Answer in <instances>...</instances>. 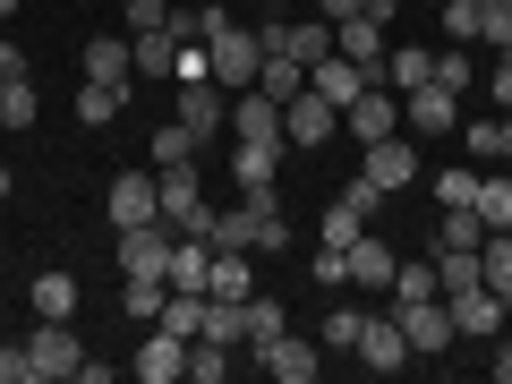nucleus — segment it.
<instances>
[{"label": "nucleus", "mask_w": 512, "mask_h": 384, "mask_svg": "<svg viewBox=\"0 0 512 384\" xmlns=\"http://www.w3.org/2000/svg\"><path fill=\"white\" fill-rule=\"evenodd\" d=\"M26 359H35V384H69L77 359H86V342H77V316H43V325L26 333Z\"/></svg>", "instance_id": "nucleus-1"}, {"label": "nucleus", "mask_w": 512, "mask_h": 384, "mask_svg": "<svg viewBox=\"0 0 512 384\" xmlns=\"http://www.w3.org/2000/svg\"><path fill=\"white\" fill-rule=\"evenodd\" d=\"M333 137H342V111H333L316 86L282 103V146H291V154H316V146H333Z\"/></svg>", "instance_id": "nucleus-2"}, {"label": "nucleus", "mask_w": 512, "mask_h": 384, "mask_svg": "<svg viewBox=\"0 0 512 384\" xmlns=\"http://www.w3.org/2000/svg\"><path fill=\"white\" fill-rule=\"evenodd\" d=\"M393 325L410 333V359H444V350L461 342V333H453V308H444V299H393Z\"/></svg>", "instance_id": "nucleus-3"}, {"label": "nucleus", "mask_w": 512, "mask_h": 384, "mask_svg": "<svg viewBox=\"0 0 512 384\" xmlns=\"http://www.w3.org/2000/svg\"><path fill=\"white\" fill-rule=\"evenodd\" d=\"M154 197H163V222H171V231H197V239H205L214 205H205V188H197V163H171V171H154Z\"/></svg>", "instance_id": "nucleus-4"}, {"label": "nucleus", "mask_w": 512, "mask_h": 384, "mask_svg": "<svg viewBox=\"0 0 512 384\" xmlns=\"http://www.w3.org/2000/svg\"><path fill=\"white\" fill-rule=\"evenodd\" d=\"M444 308H453V333H461V342H495L504 316H512V299H495L487 282H470V291H453Z\"/></svg>", "instance_id": "nucleus-5"}, {"label": "nucleus", "mask_w": 512, "mask_h": 384, "mask_svg": "<svg viewBox=\"0 0 512 384\" xmlns=\"http://www.w3.org/2000/svg\"><path fill=\"white\" fill-rule=\"evenodd\" d=\"M393 128H402V94H393V86H367L359 103L342 111V137H350V146H376V137H393Z\"/></svg>", "instance_id": "nucleus-6"}, {"label": "nucleus", "mask_w": 512, "mask_h": 384, "mask_svg": "<svg viewBox=\"0 0 512 384\" xmlns=\"http://www.w3.org/2000/svg\"><path fill=\"white\" fill-rule=\"evenodd\" d=\"M359 171L393 197V188H410L419 180V154H410V128H393V137H376V146H359Z\"/></svg>", "instance_id": "nucleus-7"}, {"label": "nucleus", "mask_w": 512, "mask_h": 384, "mask_svg": "<svg viewBox=\"0 0 512 384\" xmlns=\"http://www.w3.org/2000/svg\"><path fill=\"white\" fill-rule=\"evenodd\" d=\"M180 128L197 137V146H205V137H222V128H231V94H222L214 77H197V86H180Z\"/></svg>", "instance_id": "nucleus-8"}, {"label": "nucleus", "mask_w": 512, "mask_h": 384, "mask_svg": "<svg viewBox=\"0 0 512 384\" xmlns=\"http://www.w3.org/2000/svg\"><path fill=\"white\" fill-rule=\"evenodd\" d=\"M453 120H461V94L453 86H410L402 94V128H410V137H444Z\"/></svg>", "instance_id": "nucleus-9"}, {"label": "nucleus", "mask_w": 512, "mask_h": 384, "mask_svg": "<svg viewBox=\"0 0 512 384\" xmlns=\"http://www.w3.org/2000/svg\"><path fill=\"white\" fill-rule=\"evenodd\" d=\"M359 367H376V376H402V367H410V333L393 325V316H367V325H359Z\"/></svg>", "instance_id": "nucleus-10"}, {"label": "nucleus", "mask_w": 512, "mask_h": 384, "mask_svg": "<svg viewBox=\"0 0 512 384\" xmlns=\"http://www.w3.org/2000/svg\"><path fill=\"white\" fill-rule=\"evenodd\" d=\"M256 367H265V376H282V384H316V376H325V342H308V333H282V342L265 350Z\"/></svg>", "instance_id": "nucleus-11"}, {"label": "nucleus", "mask_w": 512, "mask_h": 384, "mask_svg": "<svg viewBox=\"0 0 512 384\" xmlns=\"http://www.w3.org/2000/svg\"><path fill=\"white\" fill-rule=\"evenodd\" d=\"M308 86L325 94L333 111H350V103H359L367 86H376V69H359V60H342V52H325V60H316V69H308Z\"/></svg>", "instance_id": "nucleus-12"}, {"label": "nucleus", "mask_w": 512, "mask_h": 384, "mask_svg": "<svg viewBox=\"0 0 512 384\" xmlns=\"http://www.w3.org/2000/svg\"><path fill=\"white\" fill-rule=\"evenodd\" d=\"M171 222H128L120 231V274H163V256H171Z\"/></svg>", "instance_id": "nucleus-13"}, {"label": "nucleus", "mask_w": 512, "mask_h": 384, "mask_svg": "<svg viewBox=\"0 0 512 384\" xmlns=\"http://www.w3.org/2000/svg\"><path fill=\"white\" fill-rule=\"evenodd\" d=\"M231 128H239V146H282V103H265V94H231ZM291 154V146H282Z\"/></svg>", "instance_id": "nucleus-14"}, {"label": "nucleus", "mask_w": 512, "mask_h": 384, "mask_svg": "<svg viewBox=\"0 0 512 384\" xmlns=\"http://www.w3.org/2000/svg\"><path fill=\"white\" fill-rule=\"evenodd\" d=\"M291 333V316H282V299H265V291H248V308H239V350L248 359H265V350Z\"/></svg>", "instance_id": "nucleus-15"}, {"label": "nucleus", "mask_w": 512, "mask_h": 384, "mask_svg": "<svg viewBox=\"0 0 512 384\" xmlns=\"http://www.w3.org/2000/svg\"><path fill=\"white\" fill-rule=\"evenodd\" d=\"M111 222H163V197H154V163L146 171H120V180H111Z\"/></svg>", "instance_id": "nucleus-16"}, {"label": "nucleus", "mask_w": 512, "mask_h": 384, "mask_svg": "<svg viewBox=\"0 0 512 384\" xmlns=\"http://www.w3.org/2000/svg\"><path fill=\"white\" fill-rule=\"evenodd\" d=\"M137 376H146V384H180V376H188V342L154 325L146 342H137Z\"/></svg>", "instance_id": "nucleus-17"}, {"label": "nucleus", "mask_w": 512, "mask_h": 384, "mask_svg": "<svg viewBox=\"0 0 512 384\" xmlns=\"http://www.w3.org/2000/svg\"><path fill=\"white\" fill-rule=\"evenodd\" d=\"M393 265H402V256L384 248L376 231H359V239H350V291H393Z\"/></svg>", "instance_id": "nucleus-18"}, {"label": "nucleus", "mask_w": 512, "mask_h": 384, "mask_svg": "<svg viewBox=\"0 0 512 384\" xmlns=\"http://www.w3.org/2000/svg\"><path fill=\"white\" fill-rule=\"evenodd\" d=\"M333 52L359 60V69H376V86H384V26L376 18H333Z\"/></svg>", "instance_id": "nucleus-19"}, {"label": "nucleus", "mask_w": 512, "mask_h": 384, "mask_svg": "<svg viewBox=\"0 0 512 384\" xmlns=\"http://www.w3.org/2000/svg\"><path fill=\"white\" fill-rule=\"evenodd\" d=\"M128 52H137V77H171L180 69V26H146V35H128Z\"/></svg>", "instance_id": "nucleus-20"}, {"label": "nucleus", "mask_w": 512, "mask_h": 384, "mask_svg": "<svg viewBox=\"0 0 512 384\" xmlns=\"http://www.w3.org/2000/svg\"><path fill=\"white\" fill-rule=\"evenodd\" d=\"M470 248H487V222H478V205H444V222H436V256H470Z\"/></svg>", "instance_id": "nucleus-21"}, {"label": "nucleus", "mask_w": 512, "mask_h": 384, "mask_svg": "<svg viewBox=\"0 0 512 384\" xmlns=\"http://www.w3.org/2000/svg\"><path fill=\"white\" fill-rule=\"evenodd\" d=\"M86 77L94 86H128V77H137V52H128L120 35H94L86 43Z\"/></svg>", "instance_id": "nucleus-22"}, {"label": "nucleus", "mask_w": 512, "mask_h": 384, "mask_svg": "<svg viewBox=\"0 0 512 384\" xmlns=\"http://www.w3.org/2000/svg\"><path fill=\"white\" fill-rule=\"evenodd\" d=\"M384 86H393V94L436 86V52H419V43H393V52H384Z\"/></svg>", "instance_id": "nucleus-23"}, {"label": "nucleus", "mask_w": 512, "mask_h": 384, "mask_svg": "<svg viewBox=\"0 0 512 384\" xmlns=\"http://www.w3.org/2000/svg\"><path fill=\"white\" fill-rule=\"evenodd\" d=\"M256 94H265V103H291V94H308V60L265 52V69H256Z\"/></svg>", "instance_id": "nucleus-24"}, {"label": "nucleus", "mask_w": 512, "mask_h": 384, "mask_svg": "<svg viewBox=\"0 0 512 384\" xmlns=\"http://www.w3.org/2000/svg\"><path fill=\"white\" fill-rule=\"evenodd\" d=\"M256 274H248V248H214V274H205V299H248Z\"/></svg>", "instance_id": "nucleus-25"}, {"label": "nucleus", "mask_w": 512, "mask_h": 384, "mask_svg": "<svg viewBox=\"0 0 512 384\" xmlns=\"http://www.w3.org/2000/svg\"><path fill=\"white\" fill-rule=\"evenodd\" d=\"M436 26H444V43H478L487 35V0H436Z\"/></svg>", "instance_id": "nucleus-26"}, {"label": "nucleus", "mask_w": 512, "mask_h": 384, "mask_svg": "<svg viewBox=\"0 0 512 384\" xmlns=\"http://www.w3.org/2000/svg\"><path fill=\"white\" fill-rule=\"evenodd\" d=\"M163 299H171V282H163V274H128V291H120V316L154 325V316H163Z\"/></svg>", "instance_id": "nucleus-27"}, {"label": "nucleus", "mask_w": 512, "mask_h": 384, "mask_svg": "<svg viewBox=\"0 0 512 384\" xmlns=\"http://www.w3.org/2000/svg\"><path fill=\"white\" fill-rule=\"evenodd\" d=\"M478 222H487V231H512V171L504 163L478 180Z\"/></svg>", "instance_id": "nucleus-28"}, {"label": "nucleus", "mask_w": 512, "mask_h": 384, "mask_svg": "<svg viewBox=\"0 0 512 384\" xmlns=\"http://www.w3.org/2000/svg\"><path fill=\"white\" fill-rule=\"evenodd\" d=\"M478 282H487L495 299H512V231H487V248H478Z\"/></svg>", "instance_id": "nucleus-29"}, {"label": "nucleus", "mask_w": 512, "mask_h": 384, "mask_svg": "<svg viewBox=\"0 0 512 384\" xmlns=\"http://www.w3.org/2000/svg\"><path fill=\"white\" fill-rule=\"evenodd\" d=\"M154 325H163V333H180V342H197V333H205V291H171Z\"/></svg>", "instance_id": "nucleus-30"}, {"label": "nucleus", "mask_w": 512, "mask_h": 384, "mask_svg": "<svg viewBox=\"0 0 512 384\" xmlns=\"http://www.w3.org/2000/svg\"><path fill=\"white\" fill-rule=\"evenodd\" d=\"M26 299H35V316H77V274H60V265H52V274H35V291H26Z\"/></svg>", "instance_id": "nucleus-31"}, {"label": "nucleus", "mask_w": 512, "mask_h": 384, "mask_svg": "<svg viewBox=\"0 0 512 384\" xmlns=\"http://www.w3.org/2000/svg\"><path fill=\"white\" fill-rule=\"evenodd\" d=\"M274 163H282V146H239V154H231L239 197H248V188H274Z\"/></svg>", "instance_id": "nucleus-32"}, {"label": "nucleus", "mask_w": 512, "mask_h": 384, "mask_svg": "<svg viewBox=\"0 0 512 384\" xmlns=\"http://www.w3.org/2000/svg\"><path fill=\"white\" fill-rule=\"evenodd\" d=\"M231 359H239L231 342H205V333L188 342V376H197V384H222V376H231Z\"/></svg>", "instance_id": "nucleus-33"}, {"label": "nucleus", "mask_w": 512, "mask_h": 384, "mask_svg": "<svg viewBox=\"0 0 512 384\" xmlns=\"http://www.w3.org/2000/svg\"><path fill=\"white\" fill-rule=\"evenodd\" d=\"M120 94H128V86H94V77H86V86H77V120H86V128H111V120H120Z\"/></svg>", "instance_id": "nucleus-34"}, {"label": "nucleus", "mask_w": 512, "mask_h": 384, "mask_svg": "<svg viewBox=\"0 0 512 384\" xmlns=\"http://www.w3.org/2000/svg\"><path fill=\"white\" fill-rule=\"evenodd\" d=\"M478 180H487L478 163H444L436 171V205H478Z\"/></svg>", "instance_id": "nucleus-35"}, {"label": "nucleus", "mask_w": 512, "mask_h": 384, "mask_svg": "<svg viewBox=\"0 0 512 384\" xmlns=\"http://www.w3.org/2000/svg\"><path fill=\"white\" fill-rule=\"evenodd\" d=\"M35 86H26V77H9V86H0V128H9V137H18V128H35Z\"/></svg>", "instance_id": "nucleus-36"}, {"label": "nucleus", "mask_w": 512, "mask_h": 384, "mask_svg": "<svg viewBox=\"0 0 512 384\" xmlns=\"http://www.w3.org/2000/svg\"><path fill=\"white\" fill-rule=\"evenodd\" d=\"M146 163H154V171H171V163H197V137H188V128L171 120L163 137H154V146H146Z\"/></svg>", "instance_id": "nucleus-37"}, {"label": "nucleus", "mask_w": 512, "mask_h": 384, "mask_svg": "<svg viewBox=\"0 0 512 384\" xmlns=\"http://www.w3.org/2000/svg\"><path fill=\"white\" fill-rule=\"evenodd\" d=\"M384 299H436V256L427 265H393V291Z\"/></svg>", "instance_id": "nucleus-38"}, {"label": "nucleus", "mask_w": 512, "mask_h": 384, "mask_svg": "<svg viewBox=\"0 0 512 384\" xmlns=\"http://www.w3.org/2000/svg\"><path fill=\"white\" fill-rule=\"evenodd\" d=\"M470 282H478V248H470V256H436V299L470 291Z\"/></svg>", "instance_id": "nucleus-39"}, {"label": "nucleus", "mask_w": 512, "mask_h": 384, "mask_svg": "<svg viewBox=\"0 0 512 384\" xmlns=\"http://www.w3.org/2000/svg\"><path fill=\"white\" fill-rule=\"evenodd\" d=\"M436 86H478V69H470V43H444V52H436Z\"/></svg>", "instance_id": "nucleus-40"}, {"label": "nucleus", "mask_w": 512, "mask_h": 384, "mask_svg": "<svg viewBox=\"0 0 512 384\" xmlns=\"http://www.w3.org/2000/svg\"><path fill=\"white\" fill-rule=\"evenodd\" d=\"M316 291H350V248H316Z\"/></svg>", "instance_id": "nucleus-41"}, {"label": "nucleus", "mask_w": 512, "mask_h": 384, "mask_svg": "<svg viewBox=\"0 0 512 384\" xmlns=\"http://www.w3.org/2000/svg\"><path fill=\"white\" fill-rule=\"evenodd\" d=\"M333 205H350V214H359V222H376L384 188H376V180H367V171H359V180H342V197H333Z\"/></svg>", "instance_id": "nucleus-42"}, {"label": "nucleus", "mask_w": 512, "mask_h": 384, "mask_svg": "<svg viewBox=\"0 0 512 384\" xmlns=\"http://www.w3.org/2000/svg\"><path fill=\"white\" fill-rule=\"evenodd\" d=\"M359 325H367V308H333L325 316V350H359Z\"/></svg>", "instance_id": "nucleus-43"}, {"label": "nucleus", "mask_w": 512, "mask_h": 384, "mask_svg": "<svg viewBox=\"0 0 512 384\" xmlns=\"http://www.w3.org/2000/svg\"><path fill=\"white\" fill-rule=\"evenodd\" d=\"M120 26L146 35V26H171V0H120Z\"/></svg>", "instance_id": "nucleus-44"}, {"label": "nucleus", "mask_w": 512, "mask_h": 384, "mask_svg": "<svg viewBox=\"0 0 512 384\" xmlns=\"http://www.w3.org/2000/svg\"><path fill=\"white\" fill-rule=\"evenodd\" d=\"M478 43H487V52H512V0H487V35Z\"/></svg>", "instance_id": "nucleus-45"}, {"label": "nucleus", "mask_w": 512, "mask_h": 384, "mask_svg": "<svg viewBox=\"0 0 512 384\" xmlns=\"http://www.w3.org/2000/svg\"><path fill=\"white\" fill-rule=\"evenodd\" d=\"M282 248H291V222H282V214H256V256H282Z\"/></svg>", "instance_id": "nucleus-46"}, {"label": "nucleus", "mask_w": 512, "mask_h": 384, "mask_svg": "<svg viewBox=\"0 0 512 384\" xmlns=\"http://www.w3.org/2000/svg\"><path fill=\"white\" fill-rule=\"evenodd\" d=\"M0 384H35V359H26V342H0Z\"/></svg>", "instance_id": "nucleus-47"}, {"label": "nucleus", "mask_w": 512, "mask_h": 384, "mask_svg": "<svg viewBox=\"0 0 512 384\" xmlns=\"http://www.w3.org/2000/svg\"><path fill=\"white\" fill-rule=\"evenodd\" d=\"M461 146H470V163H495V120H470V128H461Z\"/></svg>", "instance_id": "nucleus-48"}, {"label": "nucleus", "mask_w": 512, "mask_h": 384, "mask_svg": "<svg viewBox=\"0 0 512 384\" xmlns=\"http://www.w3.org/2000/svg\"><path fill=\"white\" fill-rule=\"evenodd\" d=\"M359 231H367V222L350 214V205H333V214H325V239H333V248H350V239H359Z\"/></svg>", "instance_id": "nucleus-49"}, {"label": "nucleus", "mask_w": 512, "mask_h": 384, "mask_svg": "<svg viewBox=\"0 0 512 384\" xmlns=\"http://www.w3.org/2000/svg\"><path fill=\"white\" fill-rule=\"evenodd\" d=\"M487 94H495V103L512 111V52H495V77H487Z\"/></svg>", "instance_id": "nucleus-50"}, {"label": "nucleus", "mask_w": 512, "mask_h": 384, "mask_svg": "<svg viewBox=\"0 0 512 384\" xmlns=\"http://www.w3.org/2000/svg\"><path fill=\"white\" fill-rule=\"evenodd\" d=\"M9 77H26V52H18V43H0V86H9Z\"/></svg>", "instance_id": "nucleus-51"}, {"label": "nucleus", "mask_w": 512, "mask_h": 384, "mask_svg": "<svg viewBox=\"0 0 512 384\" xmlns=\"http://www.w3.org/2000/svg\"><path fill=\"white\" fill-rule=\"evenodd\" d=\"M495 163L512 171V111H504V120H495Z\"/></svg>", "instance_id": "nucleus-52"}, {"label": "nucleus", "mask_w": 512, "mask_h": 384, "mask_svg": "<svg viewBox=\"0 0 512 384\" xmlns=\"http://www.w3.org/2000/svg\"><path fill=\"white\" fill-rule=\"evenodd\" d=\"M487 367H495V384H512V342H495V359H487Z\"/></svg>", "instance_id": "nucleus-53"}, {"label": "nucleus", "mask_w": 512, "mask_h": 384, "mask_svg": "<svg viewBox=\"0 0 512 384\" xmlns=\"http://www.w3.org/2000/svg\"><path fill=\"white\" fill-rule=\"evenodd\" d=\"M316 9H325V18H359L367 0H316Z\"/></svg>", "instance_id": "nucleus-54"}, {"label": "nucleus", "mask_w": 512, "mask_h": 384, "mask_svg": "<svg viewBox=\"0 0 512 384\" xmlns=\"http://www.w3.org/2000/svg\"><path fill=\"white\" fill-rule=\"evenodd\" d=\"M9 188H18V180H9V163H0V197H9Z\"/></svg>", "instance_id": "nucleus-55"}, {"label": "nucleus", "mask_w": 512, "mask_h": 384, "mask_svg": "<svg viewBox=\"0 0 512 384\" xmlns=\"http://www.w3.org/2000/svg\"><path fill=\"white\" fill-rule=\"evenodd\" d=\"M0 18H18V0H0Z\"/></svg>", "instance_id": "nucleus-56"}, {"label": "nucleus", "mask_w": 512, "mask_h": 384, "mask_svg": "<svg viewBox=\"0 0 512 384\" xmlns=\"http://www.w3.org/2000/svg\"><path fill=\"white\" fill-rule=\"evenodd\" d=\"M419 9H436V0H419Z\"/></svg>", "instance_id": "nucleus-57"}]
</instances>
